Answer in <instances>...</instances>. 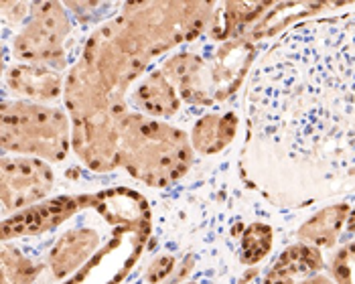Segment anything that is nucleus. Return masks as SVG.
<instances>
[{"instance_id":"f257e3e1","label":"nucleus","mask_w":355,"mask_h":284,"mask_svg":"<svg viewBox=\"0 0 355 284\" xmlns=\"http://www.w3.org/2000/svg\"><path fill=\"white\" fill-rule=\"evenodd\" d=\"M238 159L280 209L355 191V10L286 28L256 61Z\"/></svg>"},{"instance_id":"f03ea898","label":"nucleus","mask_w":355,"mask_h":284,"mask_svg":"<svg viewBox=\"0 0 355 284\" xmlns=\"http://www.w3.org/2000/svg\"><path fill=\"white\" fill-rule=\"evenodd\" d=\"M193 161L189 139L175 126L140 116L124 118L118 146V167L150 187L179 181Z\"/></svg>"},{"instance_id":"7ed1b4c3","label":"nucleus","mask_w":355,"mask_h":284,"mask_svg":"<svg viewBox=\"0 0 355 284\" xmlns=\"http://www.w3.org/2000/svg\"><path fill=\"white\" fill-rule=\"evenodd\" d=\"M2 148L4 152L37 154L59 163L69 150V122L57 108L39 104H4Z\"/></svg>"},{"instance_id":"20e7f679","label":"nucleus","mask_w":355,"mask_h":284,"mask_svg":"<svg viewBox=\"0 0 355 284\" xmlns=\"http://www.w3.org/2000/svg\"><path fill=\"white\" fill-rule=\"evenodd\" d=\"M53 189V170L35 159H2V207L21 209Z\"/></svg>"},{"instance_id":"39448f33","label":"nucleus","mask_w":355,"mask_h":284,"mask_svg":"<svg viewBox=\"0 0 355 284\" xmlns=\"http://www.w3.org/2000/svg\"><path fill=\"white\" fill-rule=\"evenodd\" d=\"M87 195L82 197H59L41 203L37 207H31L27 211L12 215L10 220H4L2 224V238H27L39 236L43 231H51L59 224H65L76 211H80L85 203Z\"/></svg>"},{"instance_id":"423d86ee","label":"nucleus","mask_w":355,"mask_h":284,"mask_svg":"<svg viewBox=\"0 0 355 284\" xmlns=\"http://www.w3.org/2000/svg\"><path fill=\"white\" fill-rule=\"evenodd\" d=\"M325 266V258L319 248L309 244H293L266 268L262 284H301L317 276Z\"/></svg>"},{"instance_id":"0eeeda50","label":"nucleus","mask_w":355,"mask_h":284,"mask_svg":"<svg viewBox=\"0 0 355 284\" xmlns=\"http://www.w3.org/2000/svg\"><path fill=\"white\" fill-rule=\"evenodd\" d=\"M352 213V207L347 203H335L325 209L311 215L297 231V238L302 244L315 246L319 250L335 246L339 240V233L347 224V218Z\"/></svg>"},{"instance_id":"6e6552de","label":"nucleus","mask_w":355,"mask_h":284,"mask_svg":"<svg viewBox=\"0 0 355 284\" xmlns=\"http://www.w3.org/2000/svg\"><path fill=\"white\" fill-rule=\"evenodd\" d=\"M238 132V116L227 114H209L201 118L191 132V146L199 154H216L234 141Z\"/></svg>"},{"instance_id":"1a4fd4ad","label":"nucleus","mask_w":355,"mask_h":284,"mask_svg":"<svg viewBox=\"0 0 355 284\" xmlns=\"http://www.w3.org/2000/svg\"><path fill=\"white\" fill-rule=\"evenodd\" d=\"M137 102L144 108V112L161 116V118H168L179 110L177 94L164 82L161 73L150 76L142 84V87L137 91Z\"/></svg>"},{"instance_id":"9d476101","label":"nucleus","mask_w":355,"mask_h":284,"mask_svg":"<svg viewBox=\"0 0 355 284\" xmlns=\"http://www.w3.org/2000/svg\"><path fill=\"white\" fill-rule=\"evenodd\" d=\"M274 246V227L268 222L254 220L244 229L242 242H240V264L242 266H256L266 256L272 252Z\"/></svg>"},{"instance_id":"9b49d317","label":"nucleus","mask_w":355,"mask_h":284,"mask_svg":"<svg viewBox=\"0 0 355 284\" xmlns=\"http://www.w3.org/2000/svg\"><path fill=\"white\" fill-rule=\"evenodd\" d=\"M59 76L45 73V71H31L21 69L19 73H12V87L27 96V98H41V100H53L59 96Z\"/></svg>"},{"instance_id":"f8f14e48","label":"nucleus","mask_w":355,"mask_h":284,"mask_svg":"<svg viewBox=\"0 0 355 284\" xmlns=\"http://www.w3.org/2000/svg\"><path fill=\"white\" fill-rule=\"evenodd\" d=\"M41 268L17 248L4 246L2 250V284H33Z\"/></svg>"},{"instance_id":"ddd939ff","label":"nucleus","mask_w":355,"mask_h":284,"mask_svg":"<svg viewBox=\"0 0 355 284\" xmlns=\"http://www.w3.org/2000/svg\"><path fill=\"white\" fill-rule=\"evenodd\" d=\"M331 276L335 278V284H355V242L333 254Z\"/></svg>"},{"instance_id":"4468645a","label":"nucleus","mask_w":355,"mask_h":284,"mask_svg":"<svg viewBox=\"0 0 355 284\" xmlns=\"http://www.w3.org/2000/svg\"><path fill=\"white\" fill-rule=\"evenodd\" d=\"M301 284H335L331 278L327 276H321V274H317V276H311V278H306V281H302Z\"/></svg>"},{"instance_id":"2eb2a0df","label":"nucleus","mask_w":355,"mask_h":284,"mask_svg":"<svg viewBox=\"0 0 355 284\" xmlns=\"http://www.w3.org/2000/svg\"><path fill=\"white\" fill-rule=\"evenodd\" d=\"M347 229H349V233H355V207L352 209L349 218H347Z\"/></svg>"},{"instance_id":"dca6fc26","label":"nucleus","mask_w":355,"mask_h":284,"mask_svg":"<svg viewBox=\"0 0 355 284\" xmlns=\"http://www.w3.org/2000/svg\"><path fill=\"white\" fill-rule=\"evenodd\" d=\"M189 284H195V283H189Z\"/></svg>"}]
</instances>
